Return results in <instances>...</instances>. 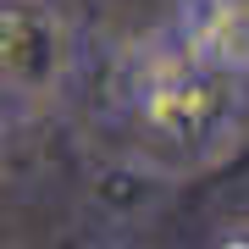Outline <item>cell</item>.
Segmentation results:
<instances>
[{
    "instance_id": "5",
    "label": "cell",
    "mask_w": 249,
    "mask_h": 249,
    "mask_svg": "<svg viewBox=\"0 0 249 249\" xmlns=\"http://www.w3.org/2000/svg\"><path fill=\"white\" fill-rule=\"evenodd\" d=\"M205 249H249V222H232V227H222Z\"/></svg>"
},
{
    "instance_id": "4",
    "label": "cell",
    "mask_w": 249,
    "mask_h": 249,
    "mask_svg": "<svg viewBox=\"0 0 249 249\" xmlns=\"http://www.w3.org/2000/svg\"><path fill=\"white\" fill-rule=\"evenodd\" d=\"M160 183L150 166H139V160H111V166H100L89 178V199L100 205L106 216H139L150 211V199L160 194Z\"/></svg>"
},
{
    "instance_id": "2",
    "label": "cell",
    "mask_w": 249,
    "mask_h": 249,
    "mask_svg": "<svg viewBox=\"0 0 249 249\" xmlns=\"http://www.w3.org/2000/svg\"><path fill=\"white\" fill-rule=\"evenodd\" d=\"M78 34L50 0H0V94L11 106H45L67 89Z\"/></svg>"
},
{
    "instance_id": "1",
    "label": "cell",
    "mask_w": 249,
    "mask_h": 249,
    "mask_svg": "<svg viewBox=\"0 0 249 249\" xmlns=\"http://www.w3.org/2000/svg\"><path fill=\"white\" fill-rule=\"evenodd\" d=\"M122 111L139 144V166H150L155 178H188L238 150L249 78L188 55L172 34H155L127 67Z\"/></svg>"
},
{
    "instance_id": "3",
    "label": "cell",
    "mask_w": 249,
    "mask_h": 249,
    "mask_svg": "<svg viewBox=\"0 0 249 249\" xmlns=\"http://www.w3.org/2000/svg\"><path fill=\"white\" fill-rule=\"evenodd\" d=\"M166 34L188 55L249 78V0H183Z\"/></svg>"
}]
</instances>
